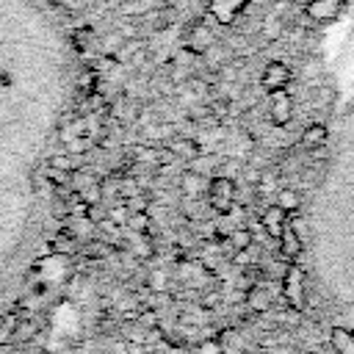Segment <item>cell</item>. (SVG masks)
<instances>
[{"label": "cell", "instance_id": "cell-9", "mask_svg": "<svg viewBox=\"0 0 354 354\" xmlns=\"http://www.w3.org/2000/svg\"><path fill=\"white\" fill-rule=\"evenodd\" d=\"M277 246H279V254L285 257V263H299L301 252H304V241L299 238V232L290 227V218H288V227L282 230V235L277 238Z\"/></svg>", "mask_w": 354, "mask_h": 354}, {"label": "cell", "instance_id": "cell-19", "mask_svg": "<svg viewBox=\"0 0 354 354\" xmlns=\"http://www.w3.org/2000/svg\"><path fill=\"white\" fill-rule=\"evenodd\" d=\"M196 354H224V343L216 340V337H207L196 346Z\"/></svg>", "mask_w": 354, "mask_h": 354}, {"label": "cell", "instance_id": "cell-21", "mask_svg": "<svg viewBox=\"0 0 354 354\" xmlns=\"http://www.w3.org/2000/svg\"><path fill=\"white\" fill-rule=\"evenodd\" d=\"M155 321H158V315H152V313H144V315H141V324H144V326H152Z\"/></svg>", "mask_w": 354, "mask_h": 354}, {"label": "cell", "instance_id": "cell-13", "mask_svg": "<svg viewBox=\"0 0 354 354\" xmlns=\"http://www.w3.org/2000/svg\"><path fill=\"white\" fill-rule=\"evenodd\" d=\"M274 205H279V207L288 210V213H299V210H301V196H299V191H293V188H279Z\"/></svg>", "mask_w": 354, "mask_h": 354}, {"label": "cell", "instance_id": "cell-5", "mask_svg": "<svg viewBox=\"0 0 354 354\" xmlns=\"http://www.w3.org/2000/svg\"><path fill=\"white\" fill-rule=\"evenodd\" d=\"M268 116L277 127H285L293 116V100L288 94V88H279V91H271L268 94Z\"/></svg>", "mask_w": 354, "mask_h": 354}, {"label": "cell", "instance_id": "cell-2", "mask_svg": "<svg viewBox=\"0 0 354 354\" xmlns=\"http://www.w3.org/2000/svg\"><path fill=\"white\" fill-rule=\"evenodd\" d=\"M282 296H285L288 307H293V310H304L307 307V277H304V268L299 263H288L285 266Z\"/></svg>", "mask_w": 354, "mask_h": 354}, {"label": "cell", "instance_id": "cell-16", "mask_svg": "<svg viewBox=\"0 0 354 354\" xmlns=\"http://www.w3.org/2000/svg\"><path fill=\"white\" fill-rule=\"evenodd\" d=\"M227 241H230V246H232L235 252H243V249H249V246H252L254 232H252L249 227H235V230H230V232H227Z\"/></svg>", "mask_w": 354, "mask_h": 354}, {"label": "cell", "instance_id": "cell-22", "mask_svg": "<svg viewBox=\"0 0 354 354\" xmlns=\"http://www.w3.org/2000/svg\"><path fill=\"white\" fill-rule=\"evenodd\" d=\"M268 354H296L293 348H288V346H279V348H271Z\"/></svg>", "mask_w": 354, "mask_h": 354}, {"label": "cell", "instance_id": "cell-7", "mask_svg": "<svg viewBox=\"0 0 354 354\" xmlns=\"http://www.w3.org/2000/svg\"><path fill=\"white\" fill-rule=\"evenodd\" d=\"M288 218H290V213L288 210H282L279 205H268L263 213H260V227H263V232L268 235V238H279L282 235V230L288 227Z\"/></svg>", "mask_w": 354, "mask_h": 354}, {"label": "cell", "instance_id": "cell-20", "mask_svg": "<svg viewBox=\"0 0 354 354\" xmlns=\"http://www.w3.org/2000/svg\"><path fill=\"white\" fill-rule=\"evenodd\" d=\"M91 147V138H72L69 144H66V152L69 155H77V152H83V149H88Z\"/></svg>", "mask_w": 354, "mask_h": 354}, {"label": "cell", "instance_id": "cell-14", "mask_svg": "<svg viewBox=\"0 0 354 354\" xmlns=\"http://www.w3.org/2000/svg\"><path fill=\"white\" fill-rule=\"evenodd\" d=\"M246 304H249L252 313H266V310L271 307V299H268V293H266L260 285H252V288L246 290Z\"/></svg>", "mask_w": 354, "mask_h": 354}, {"label": "cell", "instance_id": "cell-3", "mask_svg": "<svg viewBox=\"0 0 354 354\" xmlns=\"http://www.w3.org/2000/svg\"><path fill=\"white\" fill-rule=\"evenodd\" d=\"M235 180L227 177V174H213L207 180V188H205V196H207V205L216 210V213H230L232 205H235Z\"/></svg>", "mask_w": 354, "mask_h": 354}, {"label": "cell", "instance_id": "cell-15", "mask_svg": "<svg viewBox=\"0 0 354 354\" xmlns=\"http://www.w3.org/2000/svg\"><path fill=\"white\" fill-rule=\"evenodd\" d=\"M180 183H183V191L188 194V196H196L199 191H205L207 188V183H205V177L196 171V169H188V171H183V177H180Z\"/></svg>", "mask_w": 354, "mask_h": 354}, {"label": "cell", "instance_id": "cell-11", "mask_svg": "<svg viewBox=\"0 0 354 354\" xmlns=\"http://www.w3.org/2000/svg\"><path fill=\"white\" fill-rule=\"evenodd\" d=\"M326 136H329L326 124H324V122H313V124H307V127H304V133H301L299 144H301V149L315 152V149H321V147L326 144Z\"/></svg>", "mask_w": 354, "mask_h": 354}, {"label": "cell", "instance_id": "cell-6", "mask_svg": "<svg viewBox=\"0 0 354 354\" xmlns=\"http://www.w3.org/2000/svg\"><path fill=\"white\" fill-rule=\"evenodd\" d=\"M340 11H343V3H340V0H310V3L304 6V14H307L313 22H318V25L335 22V19L340 17Z\"/></svg>", "mask_w": 354, "mask_h": 354}, {"label": "cell", "instance_id": "cell-12", "mask_svg": "<svg viewBox=\"0 0 354 354\" xmlns=\"http://www.w3.org/2000/svg\"><path fill=\"white\" fill-rule=\"evenodd\" d=\"M329 346L337 354H354V329H348V326H332L329 329Z\"/></svg>", "mask_w": 354, "mask_h": 354}, {"label": "cell", "instance_id": "cell-23", "mask_svg": "<svg viewBox=\"0 0 354 354\" xmlns=\"http://www.w3.org/2000/svg\"><path fill=\"white\" fill-rule=\"evenodd\" d=\"M296 3H301V6H307V3H310V0H296Z\"/></svg>", "mask_w": 354, "mask_h": 354}, {"label": "cell", "instance_id": "cell-17", "mask_svg": "<svg viewBox=\"0 0 354 354\" xmlns=\"http://www.w3.org/2000/svg\"><path fill=\"white\" fill-rule=\"evenodd\" d=\"M169 149H171L174 155H177V152H180V155H185L188 160H194V158H199V155H202L199 144H196V141H191V138H177L174 144H169Z\"/></svg>", "mask_w": 354, "mask_h": 354}, {"label": "cell", "instance_id": "cell-10", "mask_svg": "<svg viewBox=\"0 0 354 354\" xmlns=\"http://www.w3.org/2000/svg\"><path fill=\"white\" fill-rule=\"evenodd\" d=\"M213 41H216V36H213L202 22H196V25H191V33H188V39H185V50L194 53V55H202Z\"/></svg>", "mask_w": 354, "mask_h": 354}, {"label": "cell", "instance_id": "cell-8", "mask_svg": "<svg viewBox=\"0 0 354 354\" xmlns=\"http://www.w3.org/2000/svg\"><path fill=\"white\" fill-rule=\"evenodd\" d=\"M249 0H210L207 11L218 25H232L238 19V14L246 8Z\"/></svg>", "mask_w": 354, "mask_h": 354}, {"label": "cell", "instance_id": "cell-4", "mask_svg": "<svg viewBox=\"0 0 354 354\" xmlns=\"http://www.w3.org/2000/svg\"><path fill=\"white\" fill-rule=\"evenodd\" d=\"M290 77H293V72H290V66L285 61H268L266 69H263V75H260V86L271 94V91L288 88Z\"/></svg>", "mask_w": 354, "mask_h": 354}, {"label": "cell", "instance_id": "cell-18", "mask_svg": "<svg viewBox=\"0 0 354 354\" xmlns=\"http://www.w3.org/2000/svg\"><path fill=\"white\" fill-rule=\"evenodd\" d=\"M77 199L80 202H86V205H100V199H102V183H86L83 188H77Z\"/></svg>", "mask_w": 354, "mask_h": 354}, {"label": "cell", "instance_id": "cell-1", "mask_svg": "<svg viewBox=\"0 0 354 354\" xmlns=\"http://www.w3.org/2000/svg\"><path fill=\"white\" fill-rule=\"evenodd\" d=\"M80 55L55 0H0V335L47 249V158L80 97Z\"/></svg>", "mask_w": 354, "mask_h": 354}]
</instances>
